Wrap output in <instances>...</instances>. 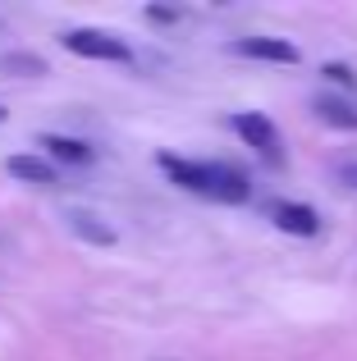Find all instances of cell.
I'll use <instances>...</instances> for the list:
<instances>
[{"instance_id":"cell-1","label":"cell","mask_w":357,"mask_h":361,"mask_svg":"<svg viewBox=\"0 0 357 361\" xmlns=\"http://www.w3.org/2000/svg\"><path fill=\"white\" fill-rule=\"evenodd\" d=\"M161 169L174 178L178 188H188V192L197 197H211V202H248L252 197V183L248 174H243L238 165H229V160H178V156H161Z\"/></svg>"},{"instance_id":"cell-2","label":"cell","mask_w":357,"mask_h":361,"mask_svg":"<svg viewBox=\"0 0 357 361\" xmlns=\"http://www.w3.org/2000/svg\"><path fill=\"white\" fill-rule=\"evenodd\" d=\"M64 51L83 55V60H115V64H128V46L119 37L101 32V27H73V32L60 37Z\"/></svg>"},{"instance_id":"cell-3","label":"cell","mask_w":357,"mask_h":361,"mask_svg":"<svg viewBox=\"0 0 357 361\" xmlns=\"http://www.w3.org/2000/svg\"><path fill=\"white\" fill-rule=\"evenodd\" d=\"M234 133H238L243 142H248L257 156H266L270 165H279V156H284V142H279V128L270 123L266 115H257V110H243V115H234Z\"/></svg>"},{"instance_id":"cell-4","label":"cell","mask_w":357,"mask_h":361,"mask_svg":"<svg viewBox=\"0 0 357 361\" xmlns=\"http://www.w3.org/2000/svg\"><path fill=\"white\" fill-rule=\"evenodd\" d=\"M266 215H270L275 229L294 233V238H316V233H321V215H316L312 206H303V202H270Z\"/></svg>"},{"instance_id":"cell-5","label":"cell","mask_w":357,"mask_h":361,"mask_svg":"<svg viewBox=\"0 0 357 361\" xmlns=\"http://www.w3.org/2000/svg\"><path fill=\"white\" fill-rule=\"evenodd\" d=\"M234 55H248V60H270V64H298L303 55H298L294 42H284V37H238L234 42Z\"/></svg>"},{"instance_id":"cell-6","label":"cell","mask_w":357,"mask_h":361,"mask_svg":"<svg viewBox=\"0 0 357 361\" xmlns=\"http://www.w3.org/2000/svg\"><path fill=\"white\" fill-rule=\"evenodd\" d=\"M312 110H316V119L330 123V128L357 133V106H353V101H344V97H316Z\"/></svg>"},{"instance_id":"cell-7","label":"cell","mask_w":357,"mask_h":361,"mask_svg":"<svg viewBox=\"0 0 357 361\" xmlns=\"http://www.w3.org/2000/svg\"><path fill=\"white\" fill-rule=\"evenodd\" d=\"M42 147L51 151L55 160H64V165H87V160H92V147H87V142H78V137H60V133H46Z\"/></svg>"},{"instance_id":"cell-8","label":"cell","mask_w":357,"mask_h":361,"mask_svg":"<svg viewBox=\"0 0 357 361\" xmlns=\"http://www.w3.org/2000/svg\"><path fill=\"white\" fill-rule=\"evenodd\" d=\"M5 169L14 178H28V183H55V169L46 165V160H37V156H9Z\"/></svg>"},{"instance_id":"cell-9","label":"cell","mask_w":357,"mask_h":361,"mask_svg":"<svg viewBox=\"0 0 357 361\" xmlns=\"http://www.w3.org/2000/svg\"><path fill=\"white\" fill-rule=\"evenodd\" d=\"M69 224H73V233H83V238H92V243H115V233L101 229L97 215H69Z\"/></svg>"},{"instance_id":"cell-10","label":"cell","mask_w":357,"mask_h":361,"mask_svg":"<svg viewBox=\"0 0 357 361\" xmlns=\"http://www.w3.org/2000/svg\"><path fill=\"white\" fill-rule=\"evenodd\" d=\"M321 73H325V78H330V82H339V87H353V82H357V78H353V69H349V64H325V69H321Z\"/></svg>"},{"instance_id":"cell-11","label":"cell","mask_w":357,"mask_h":361,"mask_svg":"<svg viewBox=\"0 0 357 361\" xmlns=\"http://www.w3.org/2000/svg\"><path fill=\"white\" fill-rule=\"evenodd\" d=\"M147 18H152V23H174V18H178V9H147Z\"/></svg>"},{"instance_id":"cell-12","label":"cell","mask_w":357,"mask_h":361,"mask_svg":"<svg viewBox=\"0 0 357 361\" xmlns=\"http://www.w3.org/2000/svg\"><path fill=\"white\" fill-rule=\"evenodd\" d=\"M339 178H344L349 188H357V165H339Z\"/></svg>"},{"instance_id":"cell-13","label":"cell","mask_w":357,"mask_h":361,"mask_svg":"<svg viewBox=\"0 0 357 361\" xmlns=\"http://www.w3.org/2000/svg\"><path fill=\"white\" fill-rule=\"evenodd\" d=\"M0 119H5V110H0Z\"/></svg>"}]
</instances>
